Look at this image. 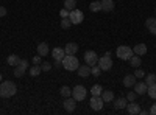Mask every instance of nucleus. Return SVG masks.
Here are the masks:
<instances>
[{
	"label": "nucleus",
	"mask_w": 156,
	"mask_h": 115,
	"mask_svg": "<svg viewBox=\"0 0 156 115\" xmlns=\"http://www.w3.org/2000/svg\"><path fill=\"white\" fill-rule=\"evenodd\" d=\"M16 92H17V87L12 81H2V84H0V96L11 98L12 95H16Z\"/></svg>",
	"instance_id": "nucleus-1"
},
{
	"label": "nucleus",
	"mask_w": 156,
	"mask_h": 115,
	"mask_svg": "<svg viewBox=\"0 0 156 115\" xmlns=\"http://www.w3.org/2000/svg\"><path fill=\"white\" fill-rule=\"evenodd\" d=\"M62 67L69 70V72H75L80 67V62H78V58L75 55H66L62 58Z\"/></svg>",
	"instance_id": "nucleus-2"
},
{
	"label": "nucleus",
	"mask_w": 156,
	"mask_h": 115,
	"mask_svg": "<svg viewBox=\"0 0 156 115\" xmlns=\"http://www.w3.org/2000/svg\"><path fill=\"white\" fill-rule=\"evenodd\" d=\"M115 55H117V58L122 59V61H128L134 53H133V48H129L128 45H120V47H117Z\"/></svg>",
	"instance_id": "nucleus-3"
},
{
	"label": "nucleus",
	"mask_w": 156,
	"mask_h": 115,
	"mask_svg": "<svg viewBox=\"0 0 156 115\" xmlns=\"http://www.w3.org/2000/svg\"><path fill=\"white\" fill-rule=\"evenodd\" d=\"M87 95V90H86V87L84 86H75L72 89V98L76 100V103L78 101H83Z\"/></svg>",
	"instance_id": "nucleus-4"
},
{
	"label": "nucleus",
	"mask_w": 156,
	"mask_h": 115,
	"mask_svg": "<svg viewBox=\"0 0 156 115\" xmlns=\"http://www.w3.org/2000/svg\"><path fill=\"white\" fill-rule=\"evenodd\" d=\"M69 19H70V22H72V25H78V23H81L83 20H84V14H83V11L81 9H72L70 12H69Z\"/></svg>",
	"instance_id": "nucleus-5"
},
{
	"label": "nucleus",
	"mask_w": 156,
	"mask_h": 115,
	"mask_svg": "<svg viewBox=\"0 0 156 115\" xmlns=\"http://www.w3.org/2000/svg\"><path fill=\"white\" fill-rule=\"evenodd\" d=\"M97 64H98V67L101 69V72H108L112 67V59H111V56L105 55L103 58H98V62Z\"/></svg>",
	"instance_id": "nucleus-6"
},
{
	"label": "nucleus",
	"mask_w": 156,
	"mask_h": 115,
	"mask_svg": "<svg viewBox=\"0 0 156 115\" xmlns=\"http://www.w3.org/2000/svg\"><path fill=\"white\" fill-rule=\"evenodd\" d=\"M84 62L87 64L89 67L95 66V64L98 62V56H97V53L94 52V50H89V52L84 53Z\"/></svg>",
	"instance_id": "nucleus-7"
},
{
	"label": "nucleus",
	"mask_w": 156,
	"mask_h": 115,
	"mask_svg": "<svg viewBox=\"0 0 156 115\" xmlns=\"http://www.w3.org/2000/svg\"><path fill=\"white\" fill-rule=\"evenodd\" d=\"M103 103H105V101H103V98H101V95H98V96H92L90 98V109L92 110H101L103 109Z\"/></svg>",
	"instance_id": "nucleus-8"
},
{
	"label": "nucleus",
	"mask_w": 156,
	"mask_h": 115,
	"mask_svg": "<svg viewBox=\"0 0 156 115\" xmlns=\"http://www.w3.org/2000/svg\"><path fill=\"white\" fill-rule=\"evenodd\" d=\"M64 109H66V112H69V113H72L73 110H75V107H76V100H73L72 96H67L66 100H64Z\"/></svg>",
	"instance_id": "nucleus-9"
},
{
	"label": "nucleus",
	"mask_w": 156,
	"mask_h": 115,
	"mask_svg": "<svg viewBox=\"0 0 156 115\" xmlns=\"http://www.w3.org/2000/svg\"><path fill=\"white\" fill-rule=\"evenodd\" d=\"M126 110L129 115H137V113H140V106L137 103H134V101H129V104H126Z\"/></svg>",
	"instance_id": "nucleus-10"
},
{
	"label": "nucleus",
	"mask_w": 156,
	"mask_h": 115,
	"mask_svg": "<svg viewBox=\"0 0 156 115\" xmlns=\"http://www.w3.org/2000/svg\"><path fill=\"white\" fill-rule=\"evenodd\" d=\"M51 56H53L55 61H62V58L66 56V52H64V48H61V47H55L53 52H51Z\"/></svg>",
	"instance_id": "nucleus-11"
},
{
	"label": "nucleus",
	"mask_w": 156,
	"mask_h": 115,
	"mask_svg": "<svg viewBox=\"0 0 156 115\" xmlns=\"http://www.w3.org/2000/svg\"><path fill=\"white\" fill-rule=\"evenodd\" d=\"M145 27H147V30H148L151 34L156 36V17H148V19L145 20Z\"/></svg>",
	"instance_id": "nucleus-12"
},
{
	"label": "nucleus",
	"mask_w": 156,
	"mask_h": 115,
	"mask_svg": "<svg viewBox=\"0 0 156 115\" xmlns=\"http://www.w3.org/2000/svg\"><path fill=\"white\" fill-rule=\"evenodd\" d=\"M133 87H134V92H136L137 95L147 93V89H148V86H147L145 83H137V81H136V84H134Z\"/></svg>",
	"instance_id": "nucleus-13"
},
{
	"label": "nucleus",
	"mask_w": 156,
	"mask_h": 115,
	"mask_svg": "<svg viewBox=\"0 0 156 115\" xmlns=\"http://www.w3.org/2000/svg\"><path fill=\"white\" fill-rule=\"evenodd\" d=\"M133 53L142 58L144 55H147V45H145V44H137V45L133 48Z\"/></svg>",
	"instance_id": "nucleus-14"
},
{
	"label": "nucleus",
	"mask_w": 156,
	"mask_h": 115,
	"mask_svg": "<svg viewBox=\"0 0 156 115\" xmlns=\"http://www.w3.org/2000/svg\"><path fill=\"white\" fill-rule=\"evenodd\" d=\"M48 53H50V48H48V45L45 42H41L37 45V55L39 56H47Z\"/></svg>",
	"instance_id": "nucleus-15"
},
{
	"label": "nucleus",
	"mask_w": 156,
	"mask_h": 115,
	"mask_svg": "<svg viewBox=\"0 0 156 115\" xmlns=\"http://www.w3.org/2000/svg\"><path fill=\"white\" fill-rule=\"evenodd\" d=\"M101 2V11H112L114 9V0H100Z\"/></svg>",
	"instance_id": "nucleus-16"
},
{
	"label": "nucleus",
	"mask_w": 156,
	"mask_h": 115,
	"mask_svg": "<svg viewBox=\"0 0 156 115\" xmlns=\"http://www.w3.org/2000/svg\"><path fill=\"white\" fill-rule=\"evenodd\" d=\"M64 52H66V55H75V53L78 52V45H76L75 42H69V44H66Z\"/></svg>",
	"instance_id": "nucleus-17"
},
{
	"label": "nucleus",
	"mask_w": 156,
	"mask_h": 115,
	"mask_svg": "<svg viewBox=\"0 0 156 115\" xmlns=\"http://www.w3.org/2000/svg\"><path fill=\"white\" fill-rule=\"evenodd\" d=\"M136 76L134 75H126L125 78H123V86L125 87H133L134 84H136Z\"/></svg>",
	"instance_id": "nucleus-18"
},
{
	"label": "nucleus",
	"mask_w": 156,
	"mask_h": 115,
	"mask_svg": "<svg viewBox=\"0 0 156 115\" xmlns=\"http://www.w3.org/2000/svg\"><path fill=\"white\" fill-rule=\"evenodd\" d=\"M78 75H80L81 78H87V76L90 75V67L87 66V64L86 66H80L78 67Z\"/></svg>",
	"instance_id": "nucleus-19"
},
{
	"label": "nucleus",
	"mask_w": 156,
	"mask_h": 115,
	"mask_svg": "<svg viewBox=\"0 0 156 115\" xmlns=\"http://www.w3.org/2000/svg\"><path fill=\"white\" fill-rule=\"evenodd\" d=\"M126 104H128V100H126V98H117V100L114 101V107H115L117 110H119V109H125Z\"/></svg>",
	"instance_id": "nucleus-20"
},
{
	"label": "nucleus",
	"mask_w": 156,
	"mask_h": 115,
	"mask_svg": "<svg viewBox=\"0 0 156 115\" xmlns=\"http://www.w3.org/2000/svg\"><path fill=\"white\" fill-rule=\"evenodd\" d=\"M101 98H103L105 103H111V101H114V92L112 90H103Z\"/></svg>",
	"instance_id": "nucleus-21"
},
{
	"label": "nucleus",
	"mask_w": 156,
	"mask_h": 115,
	"mask_svg": "<svg viewBox=\"0 0 156 115\" xmlns=\"http://www.w3.org/2000/svg\"><path fill=\"white\" fill-rule=\"evenodd\" d=\"M89 9L92 11V12L101 11V2H100V0H92V2H90V5H89Z\"/></svg>",
	"instance_id": "nucleus-22"
},
{
	"label": "nucleus",
	"mask_w": 156,
	"mask_h": 115,
	"mask_svg": "<svg viewBox=\"0 0 156 115\" xmlns=\"http://www.w3.org/2000/svg\"><path fill=\"white\" fill-rule=\"evenodd\" d=\"M6 62L9 64L11 67H16L17 64L20 62V58H19L17 55H9V56H8V59H6Z\"/></svg>",
	"instance_id": "nucleus-23"
},
{
	"label": "nucleus",
	"mask_w": 156,
	"mask_h": 115,
	"mask_svg": "<svg viewBox=\"0 0 156 115\" xmlns=\"http://www.w3.org/2000/svg\"><path fill=\"white\" fill-rule=\"evenodd\" d=\"M128 61H129V64H131V67H134V69L140 67V56H137V55H133V56L129 58Z\"/></svg>",
	"instance_id": "nucleus-24"
},
{
	"label": "nucleus",
	"mask_w": 156,
	"mask_h": 115,
	"mask_svg": "<svg viewBox=\"0 0 156 115\" xmlns=\"http://www.w3.org/2000/svg\"><path fill=\"white\" fill-rule=\"evenodd\" d=\"M64 8L69 9V11L75 9L76 8V0H64Z\"/></svg>",
	"instance_id": "nucleus-25"
},
{
	"label": "nucleus",
	"mask_w": 156,
	"mask_h": 115,
	"mask_svg": "<svg viewBox=\"0 0 156 115\" xmlns=\"http://www.w3.org/2000/svg\"><path fill=\"white\" fill-rule=\"evenodd\" d=\"M103 93V89H101V86H98V84H95L92 89H90V95L92 96H98V95H101Z\"/></svg>",
	"instance_id": "nucleus-26"
},
{
	"label": "nucleus",
	"mask_w": 156,
	"mask_h": 115,
	"mask_svg": "<svg viewBox=\"0 0 156 115\" xmlns=\"http://www.w3.org/2000/svg\"><path fill=\"white\" fill-rule=\"evenodd\" d=\"M145 84H147V86L156 84V75H154V73H150V75L145 76Z\"/></svg>",
	"instance_id": "nucleus-27"
},
{
	"label": "nucleus",
	"mask_w": 156,
	"mask_h": 115,
	"mask_svg": "<svg viewBox=\"0 0 156 115\" xmlns=\"http://www.w3.org/2000/svg\"><path fill=\"white\" fill-rule=\"evenodd\" d=\"M59 93H61L64 98H67V96H70V95H72V89H69L67 86H62V87L59 89Z\"/></svg>",
	"instance_id": "nucleus-28"
},
{
	"label": "nucleus",
	"mask_w": 156,
	"mask_h": 115,
	"mask_svg": "<svg viewBox=\"0 0 156 115\" xmlns=\"http://www.w3.org/2000/svg\"><path fill=\"white\" fill-rule=\"evenodd\" d=\"M41 72H42V69H41V66H39V64H34V66L30 69V75H31V76H37Z\"/></svg>",
	"instance_id": "nucleus-29"
},
{
	"label": "nucleus",
	"mask_w": 156,
	"mask_h": 115,
	"mask_svg": "<svg viewBox=\"0 0 156 115\" xmlns=\"http://www.w3.org/2000/svg\"><path fill=\"white\" fill-rule=\"evenodd\" d=\"M147 93H148V96H150L151 100H156V84L148 86V89H147Z\"/></svg>",
	"instance_id": "nucleus-30"
},
{
	"label": "nucleus",
	"mask_w": 156,
	"mask_h": 115,
	"mask_svg": "<svg viewBox=\"0 0 156 115\" xmlns=\"http://www.w3.org/2000/svg\"><path fill=\"white\" fill-rule=\"evenodd\" d=\"M25 70H27V69H23V67H20V66H16V67H14V76H16V78H22L23 73H25Z\"/></svg>",
	"instance_id": "nucleus-31"
},
{
	"label": "nucleus",
	"mask_w": 156,
	"mask_h": 115,
	"mask_svg": "<svg viewBox=\"0 0 156 115\" xmlns=\"http://www.w3.org/2000/svg\"><path fill=\"white\" fill-rule=\"evenodd\" d=\"M70 25H72V22H70L69 17H64V19L61 20V28H62V30H67Z\"/></svg>",
	"instance_id": "nucleus-32"
},
{
	"label": "nucleus",
	"mask_w": 156,
	"mask_h": 115,
	"mask_svg": "<svg viewBox=\"0 0 156 115\" xmlns=\"http://www.w3.org/2000/svg\"><path fill=\"white\" fill-rule=\"evenodd\" d=\"M101 73V69L97 66V64H95V66H92V67H90V75H94V76H98Z\"/></svg>",
	"instance_id": "nucleus-33"
},
{
	"label": "nucleus",
	"mask_w": 156,
	"mask_h": 115,
	"mask_svg": "<svg viewBox=\"0 0 156 115\" xmlns=\"http://www.w3.org/2000/svg\"><path fill=\"white\" fill-rule=\"evenodd\" d=\"M41 69H42V72H50L51 70V64L50 62H42L41 64Z\"/></svg>",
	"instance_id": "nucleus-34"
},
{
	"label": "nucleus",
	"mask_w": 156,
	"mask_h": 115,
	"mask_svg": "<svg viewBox=\"0 0 156 115\" xmlns=\"http://www.w3.org/2000/svg\"><path fill=\"white\" fill-rule=\"evenodd\" d=\"M134 76H136V78H144V76H145V72L144 70H142V69H136V72H134Z\"/></svg>",
	"instance_id": "nucleus-35"
},
{
	"label": "nucleus",
	"mask_w": 156,
	"mask_h": 115,
	"mask_svg": "<svg viewBox=\"0 0 156 115\" xmlns=\"http://www.w3.org/2000/svg\"><path fill=\"white\" fill-rule=\"evenodd\" d=\"M136 96H137V93H136V92H128L126 100H128V101H134V100H136Z\"/></svg>",
	"instance_id": "nucleus-36"
},
{
	"label": "nucleus",
	"mask_w": 156,
	"mask_h": 115,
	"mask_svg": "<svg viewBox=\"0 0 156 115\" xmlns=\"http://www.w3.org/2000/svg\"><path fill=\"white\" fill-rule=\"evenodd\" d=\"M69 12H70L69 9H66V8H64V9H62V11L59 12V14H61V17L64 19V17H69Z\"/></svg>",
	"instance_id": "nucleus-37"
},
{
	"label": "nucleus",
	"mask_w": 156,
	"mask_h": 115,
	"mask_svg": "<svg viewBox=\"0 0 156 115\" xmlns=\"http://www.w3.org/2000/svg\"><path fill=\"white\" fill-rule=\"evenodd\" d=\"M6 12H8V11H6L5 6H0V17H5V16H6Z\"/></svg>",
	"instance_id": "nucleus-38"
},
{
	"label": "nucleus",
	"mask_w": 156,
	"mask_h": 115,
	"mask_svg": "<svg viewBox=\"0 0 156 115\" xmlns=\"http://www.w3.org/2000/svg\"><path fill=\"white\" fill-rule=\"evenodd\" d=\"M150 113H151V115H156V103L151 104V107H150Z\"/></svg>",
	"instance_id": "nucleus-39"
},
{
	"label": "nucleus",
	"mask_w": 156,
	"mask_h": 115,
	"mask_svg": "<svg viewBox=\"0 0 156 115\" xmlns=\"http://www.w3.org/2000/svg\"><path fill=\"white\" fill-rule=\"evenodd\" d=\"M39 59H41V58H39V56H36V58L33 59V62H34V64H39Z\"/></svg>",
	"instance_id": "nucleus-40"
},
{
	"label": "nucleus",
	"mask_w": 156,
	"mask_h": 115,
	"mask_svg": "<svg viewBox=\"0 0 156 115\" xmlns=\"http://www.w3.org/2000/svg\"><path fill=\"white\" fill-rule=\"evenodd\" d=\"M2 81H3V79H2V73H0V83H2Z\"/></svg>",
	"instance_id": "nucleus-41"
}]
</instances>
